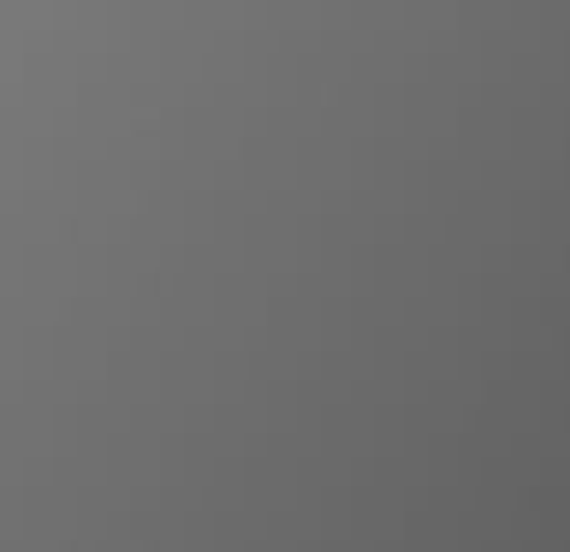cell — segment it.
Here are the masks:
<instances>
[]
</instances>
